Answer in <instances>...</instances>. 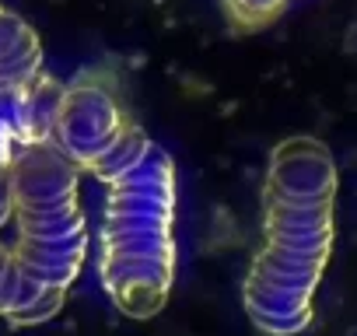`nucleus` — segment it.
Masks as SVG:
<instances>
[{
  "instance_id": "obj_4",
  "label": "nucleus",
  "mask_w": 357,
  "mask_h": 336,
  "mask_svg": "<svg viewBox=\"0 0 357 336\" xmlns=\"http://www.w3.org/2000/svg\"><path fill=\"white\" fill-rule=\"evenodd\" d=\"M29 95L25 91H0V176H11V165L25 144H32Z\"/></svg>"
},
{
  "instance_id": "obj_5",
  "label": "nucleus",
  "mask_w": 357,
  "mask_h": 336,
  "mask_svg": "<svg viewBox=\"0 0 357 336\" xmlns=\"http://www.w3.org/2000/svg\"><path fill=\"white\" fill-rule=\"evenodd\" d=\"M15 217V193H11V176H0V228Z\"/></svg>"
},
{
  "instance_id": "obj_3",
  "label": "nucleus",
  "mask_w": 357,
  "mask_h": 336,
  "mask_svg": "<svg viewBox=\"0 0 357 336\" xmlns=\"http://www.w3.org/2000/svg\"><path fill=\"white\" fill-rule=\"evenodd\" d=\"M81 165L56 140H32L11 165L18 263L53 291H67L88 252V224L77 200Z\"/></svg>"
},
{
  "instance_id": "obj_2",
  "label": "nucleus",
  "mask_w": 357,
  "mask_h": 336,
  "mask_svg": "<svg viewBox=\"0 0 357 336\" xmlns=\"http://www.w3.org/2000/svg\"><path fill=\"white\" fill-rule=\"evenodd\" d=\"M336 165L312 137L284 140L263 190V245L242 284L249 322L263 336H298L333 252Z\"/></svg>"
},
{
  "instance_id": "obj_1",
  "label": "nucleus",
  "mask_w": 357,
  "mask_h": 336,
  "mask_svg": "<svg viewBox=\"0 0 357 336\" xmlns=\"http://www.w3.org/2000/svg\"><path fill=\"white\" fill-rule=\"evenodd\" d=\"M53 140L105 183L102 287L130 319H154L175 280V168L116 105L77 88L60 102Z\"/></svg>"
}]
</instances>
